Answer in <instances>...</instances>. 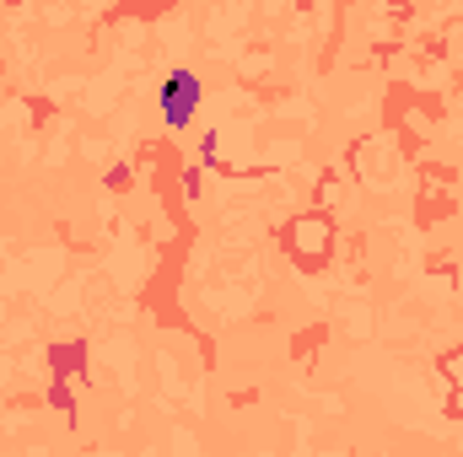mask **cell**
I'll list each match as a JSON object with an SVG mask.
<instances>
[{"instance_id":"cell-1","label":"cell","mask_w":463,"mask_h":457,"mask_svg":"<svg viewBox=\"0 0 463 457\" xmlns=\"http://www.w3.org/2000/svg\"><path fill=\"white\" fill-rule=\"evenodd\" d=\"M286 247H291V258H302V264H324L329 247H335V221L318 216V210L297 216V221L286 227Z\"/></svg>"},{"instance_id":"cell-2","label":"cell","mask_w":463,"mask_h":457,"mask_svg":"<svg viewBox=\"0 0 463 457\" xmlns=\"http://www.w3.org/2000/svg\"><path fill=\"white\" fill-rule=\"evenodd\" d=\"M442 377H448V393L458 398V409H463V350H448L442 355Z\"/></svg>"}]
</instances>
